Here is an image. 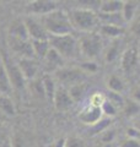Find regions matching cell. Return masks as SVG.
<instances>
[{
	"label": "cell",
	"instance_id": "obj_1",
	"mask_svg": "<svg viewBox=\"0 0 140 147\" xmlns=\"http://www.w3.org/2000/svg\"><path fill=\"white\" fill-rule=\"evenodd\" d=\"M41 22L44 26L49 36H65L73 34V26L69 18V13L64 10H55L41 17Z\"/></svg>",
	"mask_w": 140,
	"mask_h": 147
},
{
	"label": "cell",
	"instance_id": "obj_2",
	"mask_svg": "<svg viewBox=\"0 0 140 147\" xmlns=\"http://www.w3.org/2000/svg\"><path fill=\"white\" fill-rule=\"evenodd\" d=\"M68 13L73 28L84 32V33L93 32V30L100 25L99 13H96L93 10H90V9L75 7L71 9Z\"/></svg>",
	"mask_w": 140,
	"mask_h": 147
},
{
	"label": "cell",
	"instance_id": "obj_3",
	"mask_svg": "<svg viewBox=\"0 0 140 147\" xmlns=\"http://www.w3.org/2000/svg\"><path fill=\"white\" fill-rule=\"evenodd\" d=\"M48 42L50 48L58 52L64 60L65 59H76L80 55L79 39H76L73 34L49 36Z\"/></svg>",
	"mask_w": 140,
	"mask_h": 147
},
{
	"label": "cell",
	"instance_id": "obj_4",
	"mask_svg": "<svg viewBox=\"0 0 140 147\" xmlns=\"http://www.w3.org/2000/svg\"><path fill=\"white\" fill-rule=\"evenodd\" d=\"M79 48H80V54H82V57H85L88 60L96 59L103 48L101 34L96 32L84 33L79 39Z\"/></svg>",
	"mask_w": 140,
	"mask_h": 147
},
{
	"label": "cell",
	"instance_id": "obj_5",
	"mask_svg": "<svg viewBox=\"0 0 140 147\" xmlns=\"http://www.w3.org/2000/svg\"><path fill=\"white\" fill-rule=\"evenodd\" d=\"M55 80L60 82L62 87L69 88L74 85L82 84L86 80V74L80 67H62L54 72Z\"/></svg>",
	"mask_w": 140,
	"mask_h": 147
},
{
	"label": "cell",
	"instance_id": "obj_6",
	"mask_svg": "<svg viewBox=\"0 0 140 147\" xmlns=\"http://www.w3.org/2000/svg\"><path fill=\"white\" fill-rule=\"evenodd\" d=\"M3 65L9 75L12 88H16L18 91H23L26 88V79L23 77L22 72L20 70L18 65L9 57L7 54H4L3 57Z\"/></svg>",
	"mask_w": 140,
	"mask_h": 147
},
{
	"label": "cell",
	"instance_id": "obj_7",
	"mask_svg": "<svg viewBox=\"0 0 140 147\" xmlns=\"http://www.w3.org/2000/svg\"><path fill=\"white\" fill-rule=\"evenodd\" d=\"M25 25L27 27L29 37L31 40H48L49 34L46 31L44 26L42 25L41 20L36 18L33 16H26L23 18Z\"/></svg>",
	"mask_w": 140,
	"mask_h": 147
},
{
	"label": "cell",
	"instance_id": "obj_8",
	"mask_svg": "<svg viewBox=\"0 0 140 147\" xmlns=\"http://www.w3.org/2000/svg\"><path fill=\"white\" fill-rule=\"evenodd\" d=\"M59 9V3L53 0H33L27 5V12L32 15H39L41 17Z\"/></svg>",
	"mask_w": 140,
	"mask_h": 147
},
{
	"label": "cell",
	"instance_id": "obj_9",
	"mask_svg": "<svg viewBox=\"0 0 140 147\" xmlns=\"http://www.w3.org/2000/svg\"><path fill=\"white\" fill-rule=\"evenodd\" d=\"M9 45H10V49L12 52L20 57V59L22 58L35 59V53H33L31 40H22V39H16V38H12V37H9Z\"/></svg>",
	"mask_w": 140,
	"mask_h": 147
},
{
	"label": "cell",
	"instance_id": "obj_10",
	"mask_svg": "<svg viewBox=\"0 0 140 147\" xmlns=\"http://www.w3.org/2000/svg\"><path fill=\"white\" fill-rule=\"evenodd\" d=\"M53 104L57 110L59 112H67L70 108L74 105V100L71 99L69 94V91L68 88L65 87H58L57 92L54 94V98H53Z\"/></svg>",
	"mask_w": 140,
	"mask_h": 147
},
{
	"label": "cell",
	"instance_id": "obj_11",
	"mask_svg": "<svg viewBox=\"0 0 140 147\" xmlns=\"http://www.w3.org/2000/svg\"><path fill=\"white\" fill-rule=\"evenodd\" d=\"M103 118V114H102L101 107H95V105H87V107L84 108L80 114H79V119L82 124L88 126L95 125L96 123H99L101 119Z\"/></svg>",
	"mask_w": 140,
	"mask_h": 147
},
{
	"label": "cell",
	"instance_id": "obj_12",
	"mask_svg": "<svg viewBox=\"0 0 140 147\" xmlns=\"http://www.w3.org/2000/svg\"><path fill=\"white\" fill-rule=\"evenodd\" d=\"M18 67H20V70L22 72L23 77L27 80H35L37 74H38V69H39V65L38 63H37L35 59H30V58H22L18 60L17 63Z\"/></svg>",
	"mask_w": 140,
	"mask_h": 147
},
{
	"label": "cell",
	"instance_id": "obj_13",
	"mask_svg": "<svg viewBox=\"0 0 140 147\" xmlns=\"http://www.w3.org/2000/svg\"><path fill=\"white\" fill-rule=\"evenodd\" d=\"M139 60V52L135 47L128 48L125 49L122 57H120V66H122V70L124 72H130L135 69Z\"/></svg>",
	"mask_w": 140,
	"mask_h": 147
},
{
	"label": "cell",
	"instance_id": "obj_14",
	"mask_svg": "<svg viewBox=\"0 0 140 147\" xmlns=\"http://www.w3.org/2000/svg\"><path fill=\"white\" fill-rule=\"evenodd\" d=\"M9 37L22 40H31L23 18H15L9 26Z\"/></svg>",
	"mask_w": 140,
	"mask_h": 147
},
{
	"label": "cell",
	"instance_id": "obj_15",
	"mask_svg": "<svg viewBox=\"0 0 140 147\" xmlns=\"http://www.w3.org/2000/svg\"><path fill=\"white\" fill-rule=\"evenodd\" d=\"M64 61L65 60L60 57V54L58 52H55V50L52 48L49 49V52L47 53L46 58L43 59V63H44L47 71H54V72L63 67Z\"/></svg>",
	"mask_w": 140,
	"mask_h": 147
},
{
	"label": "cell",
	"instance_id": "obj_16",
	"mask_svg": "<svg viewBox=\"0 0 140 147\" xmlns=\"http://www.w3.org/2000/svg\"><path fill=\"white\" fill-rule=\"evenodd\" d=\"M99 18H100L101 25H111V26H117V27H123L125 24L122 12H118V13H100L99 12Z\"/></svg>",
	"mask_w": 140,
	"mask_h": 147
},
{
	"label": "cell",
	"instance_id": "obj_17",
	"mask_svg": "<svg viewBox=\"0 0 140 147\" xmlns=\"http://www.w3.org/2000/svg\"><path fill=\"white\" fill-rule=\"evenodd\" d=\"M124 1L122 0H103L100 5V13H118L122 12Z\"/></svg>",
	"mask_w": 140,
	"mask_h": 147
},
{
	"label": "cell",
	"instance_id": "obj_18",
	"mask_svg": "<svg viewBox=\"0 0 140 147\" xmlns=\"http://www.w3.org/2000/svg\"><path fill=\"white\" fill-rule=\"evenodd\" d=\"M42 84H43V90H44V94L46 98L52 100L54 98V94L57 92V85H55V79H53L50 75H44L42 77Z\"/></svg>",
	"mask_w": 140,
	"mask_h": 147
},
{
	"label": "cell",
	"instance_id": "obj_19",
	"mask_svg": "<svg viewBox=\"0 0 140 147\" xmlns=\"http://www.w3.org/2000/svg\"><path fill=\"white\" fill-rule=\"evenodd\" d=\"M12 92V86L9 75L4 67L3 63H0V94H5L9 96Z\"/></svg>",
	"mask_w": 140,
	"mask_h": 147
},
{
	"label": "cell",
	"instance_id": "obj_20",
	"mask_svg": "<svg viewBox=\"0 0 140 147\" xmlns=\"http://www.w3.org/2000/svg\"><path fill=\"white\" fill-rule=\"evenodd\" d=\"M31 42H32V48H33L35 58L43 60L47 53H48L50 49L49 42L48 40H31Z\"/></svg>",
	"mask_w": 140,
	"mask_h": 147
},
{
	"label": "cell",
	"instance_id": "obj_21",
	"mask_svg": "<svg viewBox=\"0 0 140 147\" xmlns=\"http://www.w3.org/2000/svg\"><path fill=\"white\" fill-rule=\"evenodd\" d=\"M139 1H134V0H127L123 4V9H122V15L125 22L133 21L134 15L137 12L138 7H139Z\"/></svg>",
	"mask_w": 140,
	"mask_h": 147
},
{
	"label": "cell",
	"instance_id": "obj_22",
	"mask_svg": "<svg viewBox=\"0 0 140 147\" xmlns=\"http://www.w3.org/2000/svg\"><path fill=\"white\" fill-rule=\"evenodd\" d=\"M100 32L102 36H106L108 38L117 39L122 34H124V28L123 27H117V26H111V25H101L100 26Z\"/></svg>",
	"mask_w": 140,
	"mask_h": 147
},
{
	"label": "cell",
	"instance_id": "obj_23",
	"mask_svg": "<svg viewBox=\"0 0 140 147\" xmlns=\"http://www.w3.org/2000/svg\"><path fill=\"white\" fill-rule=\"evenodd\" d=\"M0 110L9 117H14L16 114L15 104H14L12 99L9 96L0 94Z\"/></svg>",
	"mask_w": 140,
	"mask_h": 147
},
{
	"label": "cell",
	"instance_id": "obj_24",
	"mask_svg": "<svg viewBox=\"0 0 140 147\" xmlns=\"http://www.w3.org/2000/svg\"><path fill=\"white\" fill-rule=\"evenodd\" d=\"M111 123H112V119L111 118L103 117L99 123H96L95 125L90 126V129H88V135L93 136V135H100V134H102V132L106 131L107 129H109Z\"/></svg>",
	"mask_w": 140,
	"mask_h": 147
},
{
	"label": "cell",
	"instance_id": "obj_25",
	"mask_svg": "<svg viewBox=\"0 0 140 147\" xmlns=\"http://www.w3.org/2000/svg\"><path fill=\"white\" fill-rule=\"evenodd\" d=\"M86 88L87 86L85 85V82H82V84H77V85H74L71 87H69L68 91H69V94L71 99L74 100V103L79 102V100H81L84 94L86 93Z\"/></svg>",
	"mask_w": 140,
	"mask_h": 147
},
{
	"label": "cell",
	"instance_id": "obj_26",
	"mask_svg": "<svg viewBox=\"0 0 140 147\" xmlns=\"http://www.w3.org/2000/svg\"><path fill=\"white\" fill-rule=\"evenodd\" d=\"M119 49H120V42L118 39H114L112 44L108 47L107 52L105 54V60L107 63H112L117 58L119 57Z\"/></svg>",
	"mask_w": 140,
	"mask_h": 147
},
{
	"label": "cell",
	"instance_id": "obj_27",
	"mask_svg": "<svg viewBox=\"0 0 140 147\" xmlns=\"http://www.w3.org/2000/svg\"><path fill=\"white\" fill-rule=\"evenodd\" d=\"M123 113L127 118H133L135 117L137 114L139 113L140 110V104H138L137 102H134L133 99H129V100H125L124 103V107H123Z\"/></svg>",
	"mask_w": 140,
	"mask_h": 147
},
{
	"label": "cell",
	"instance_id": "obj_28",
	"mask_svg": "<svg viewBox=\"0 0 140 147\" xmlns=\"http://www.w3.org/2000/svg\"><path fill=\"white\" fill-rule=\"evenodd\" d=\"M107 86L111 92H116V93H122L124 90V82L122 81V79L118 76H111L108 79V82H107Z\"/></svg>",
	"mask_w": 140,
	"mask_h": 147
},
{
	"label": "cell",
	"instance_id": "obj_29",
	"mask_svg": "<svg viewBox=\"0 0 140 147\" xmlns=\"http://www.w3.org/2000/svg\"><path fill=\"white\" fill-rule=\"evenodd\" d=\"M106 99L109 100V102L113 104L117 109H123L124 103H125V99L122 97V94H120V93H116V92H111V91L108 92Z\"/></svg>",
	"mask_w": 140,
	"mask_h": 147
},
{
	"label": "cell",
	"instance_id": "obj_30",
	"mask_svg": "<svg viewBox=\"0 0 140 147\" xmlns=\"http://www.w3.org/2000/svg\"><path fill=\"white\" fill-rule=\"evenodd\" d=\"M31 92L33 93L35 96H37L38 98H46V94H44V90H43V84H42V79L38 80H32L31 82Z\"/></svg>",
	"mask_w": 140,
	"mask_h": 147
},
{
	"label": "cell",
	"instance_id": "obj_31",
	"mask_svg": "<svg viewBox=\"0 0 140 147\" xmlns=\"http://www.w3.org/2000/svg\"><path fill=\"white\" fill-rule=\"evenodd\" d=\"M101 110H102V114H103L105 117H107V118H113V117H116L117 115V109L113 104H112L109 100H105L103 103H102V105H101Z\"/></svg>",
	"mask_w": 140,
	"mask_h": 147
},
{
	"label": "cell",
	"instance_id": "obj_32",
	"mask_svg": "<svg viewBox=\"0 0 140 147\" xmlns=\"http://www.w3.org/2000/svg\"><path fill=\"white\" fill-rule=\"evenodd\" d=\"M116 139V130L114 129H107L106 131H103L100 136V142H103V144H111L113 142V140Z\"/></svg>",
	"mask_w": 140,
	"mask_h": 147
},
{
	"label": "cell",
	"instance_id": "obj_33",
	"mask_svg": "<svg viewBox=\"0 0 140 147\" xmlns=\"http://www.w3.org/2000/svg\"><path fill=\"white\" fill-rule=\"evenodd\" d=\"M80 69L85 72V74H93L99 70V66H97V64L92 60H88V61H84L81 63L80 65Z\"/></svg>",
	"mask_w": 140,
	"mask_h": 147
},
{
	"label": "cell",
	"instance_id": "obj_34",
	"mask_svg": "<svg viewBox=\"0 0 140 147\" xmlns=\"http://www.w3.org/2000/svg\"><path fill=\"white\" fill-rule=\"evenodd\" d=\"M65 146L67 147H85V141L80 137L71 136L65 139Z\"/></svg>",
	"mask_w": 140,
	"mask_h": 147
},
{
	"label": "cell",
	"instance_id": "obj_35",
	"mask_svg": "<svg viewBox=\"0 0 140 147\" xmlns=\"http://www.w3.org/2000/svg\"><path fill=\"white\" fill-rule=\"evenodd\" d=\"M130 31H132L133 34H135L137 37H140V15L138 17L133 18L132 25H130Z\"/></svg>",
	"mask_w": 140,
	"mask_h": 147
},
{
	"label": "cell",
	"instance_id": "obj_36",
	"mask_svg": "<svg viewBox=\"0 0 140 147\" xmlns=\"http://www.w3.org/2000/svg\"><path fill=\"white\" fill-rule=\"evenodd\" d=\"M106 100V97H103L100 93H95L91 97V105H95V107H101L102 103Z\"/></svg>",
	"mask_w": 140,
	"mask_h": 147
},
{
	"label": "cell",
	"instance_id": "obj_37",
	"mask_svg": "<svg viewBox=\"0 0 140 147\" xmlns=\"http://www.w3.org/2000/svg\"><path fill=\"white\" fill-rule=\"evenodd\" d=\"M127 136H128V139H134V140L140 141V131L134 126H130L127 129Z\"/></svg>",
	"mask_w": 140,
	"mask_h": 147
},
{
	"label": "cell",
	"instance_id": "obj_38",
	"mask_svg": "<svg viewBox=\"0 0 140 147\" xmlns=\"http://www.w3.org/2000/svg\"><path fill=\"white\" fill-rule=\"evenodd\" d=\"M119 147H140V141L134 139H125L120 142Z\"/></svg>",
	"mask_w": 140,
	"mask_h": 147
},
{
	"label": "cell",
	"instance_id": "obj_39",
	"mask_svg": "<svg viewBox=\"0 0 140 147\" xmlns=\"http://www.w3.org/2000/svg\"><path fill=\"white\" fill-rule=\"evenodd\" d=\"M130 96H132V99L134 102L140 104V85H137L133 87L132 91H130Z\"/></svg>",
	"mask_w": 140,
	"mask_h": 147
},
{
	"label": "cell",
	"instance_id": "obj_40",
	"mask_svg": "<svg viewBox=\"0 0 140 147\" xmlns=\"http://www.w3.org/2000/svg\"><path fill=\"white\" fill-rule=\"evenodd\" d=\"M11 146L12 147H27L26 144H25V141H23V139L20 137V136H15L11 140Z\"/></svg>",
	"mask_w": 140,
	"mask_h": 147
},
{
	"label": "cell",
	"instance_id": "obj_41",
	"mask_svg": "<svg viewBox=\"0 0 140 147\" xmlns=\"http://www.w3.org/2000/svg\"><path fill=\"white\" fill-rule=\"evenodd\" d=\"M53 147H67L65 146V139H58L54 142Z\"/></svg>",
	"mask_w": 140,
	"mask_h": 147
},
{
	"label": "cell",
	"instance_id": "obj_42",
	"mask_svg": "<svg viewBox=\"0 0 140 147\" xmlns=\"http://www.w3.org/2000/svg\"><path fill=\"white\" fill-rule=\"evenodd\" d=\"M0 147H12V146H11V141L6 140V141L0 142Z\"/></svg>",
	"mask_w": 140,
	"mask_h": 147
},
{
	"label": "cell",
	"instance_id": "obj_43",
	"mask_svg": "<svg viewBox=\"0 0 140 147\" xmlns=\"http://www.w3.org/2000/svg\"><path fill=\"white\" fill-rule=\"evenodd\" d=\"M93 147H113L111 144H103V142H97Z\"/></svg>",
	"mask_w": 140,
	"mask_h": 147
},
{
	"label": "cell",
	"instance_id": "obj_44",
	"mask_svg": "<svg viewBox=\"0 0 140 147\" xmlns=\"http://www.w3.org/2000/svg\"><path fill=\"white\" fill-rule=\"evenodd\" d=\"M134 127H137V129H138V130L140 131V119H138V120H137V121H135V123H134Z\"/></svg>",
	"mask_w": 140,
	"mask_h": 147
}]
</instances>
